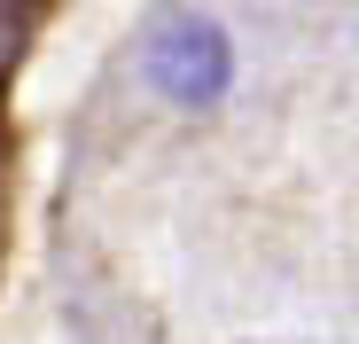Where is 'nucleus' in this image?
Listing matches in <instances>:
<instances>
[{"mask_svg":"<svg viewBox=\"0 0 359 344\" xmlns=\"http://www.w3.org/2000/svg\"><path fill=\"white\" fill-rule=\"evenodd\" d=\"M141 79L180 102V110H211L234 79V47L211 16H164L149 39H141Z\"/></svg>","mask_w":359,"mask_h":344,"instance_id":"1","label":"nucleus"}]
</instances>
